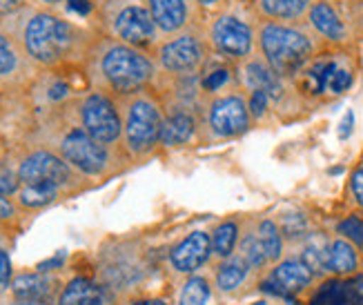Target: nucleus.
I'll return each instance as SVG.
<instances>
[{"instance_id": "1", "label": "nucleus", "mask_w": 363, "mask_h": 305, "mask_svg": "<svg viewBox=\"0 0 363 305\" xmlns=\"http://www.w3.org/2000/svg\"><path fill=\"white\" fill-rule=\"evenodd\" d=\"M27 58L40 67H56L85 50V31L52 9H36L21 29Z\"/></svg>"}, {"instance_id": "2", "label": "nucleus", "mask_w": 363, "mask_h": 305, "mask_svg": "<svg viewBox=\"0 0 363 305\" xmlns=\"http://www.w3.org/2000/svg\"><path fill=\"white\" fill-rule=\"evenodd\" d=\"M94 70L105 92H112L123 99V96L145 92L154 83L159 67L145 50L107 38L94 52Z\"/></svg>"}, {"instance_id": "3", "label": "nucleus", "mask_w": 363, "mask_h": 305, "mask_svg": "<svg viewBox=\"0 0 363 305\" xmlns=\"http://www.w3.org/2000/svg\"><path fill=\"white\" fill-rule=\"evenodd\" d=\"M310 29L294 23L261 21L257 25V45L261 58L281 78L301 74L317 52V43Z\"/></svg>"}, {"instance_id": "4", "label": "nucleus", "mask_w": 363, "mask_h": 305, "mask_svg": "<svg viewBox=\"0 0 363 305\" xmlns=\"http://www.w3.org/2000/svg\"><path fill=\"white\" fill-rule=\"evenodd\" d=\"M123 114V150L130 158H145L161 145L165 111L152 92H138L118 99Z\"/></svg>"}, {"instance_id": "5", "label": "nucleus", "mask_w": 363, "mask_h": 305, "mask_svg": "<svg viewBox=\"0 0 363 305\" xmlns=\"http://www.w3.org/2000/svg\"><path fill=\"white\" fill-rule=\"evenodd\" d=\"M103 21L109 38L118 43L150 50L159 43V29L154 25L147 0H107Z\"/></svg>"}, {"instance_id": "6", "label": "nucleus", "mask_w": 363, "mask_h": 305, "mask_svg": "<svg viewBox=\"0 0 363 305\" xmlns=\"http://www.w3.org/2000/svg\"><path fill=\"white\" fill-rule=\"evenodd\" d=\"M78 123L83 130L105 148H114L123 140L121 105L105 89H94L78 101Z\"/></svg>"}, {"instance_id": "7", "label": "nucleus", "mask_w": 363, "mask_h": 305, "mask_svg": "<svg viewBox=\"0 0 363 305\" xmlns=\"http://www.w3.org/2000/svg\"><path fill=\"white\" fill-rule=\"evenodd\" d=\"M210 45L201 31L185 29L181 34L156 45V67L172 76H192L199 74L208 62Z\"/></svg>"}, {"instance_id": "8", "label": "nucleus", "mask_w": 363, "mask_h": 305, "mask_svg": "<svg viewBox=\"0 0 363 305\" xmlns=\"http://www.w3.org/2000/svg\"><path fill=\"white\" fill-rule=\"evenodd\" d=\"M58 154L67 160L74 172H78L81 176H91V179L107 176L114 165L112 148H105L99 140H94L81 125L69 127L60 136Z\"/></svg>"}, {"instance_id": "9", "label": "nucleus", "mask_w": 363, "mask_h": 305, "mask_svg": "<svg viewBox=\"0 0 363 305\" xmlns=\"http://www.w3.org/2000/svg\"><path fill=\"white\" fill-rule=\"evenodd\" d=\"M210 50L230 60H245L255 54L257 27L241 18L239 13L220 11L208 27Z\"/></svg>"}, {"instance_id": "10", "label": "nucleus", "mask_w": 363, "mask_h": 305, "mask_svg": "<svg viewBox=\"0 0 363 305\" xmlns=\"http://www.w3.org/2000/svg\"><path fill=\"white\" fill-rule=\"evenodd\" d=\"M18 174L21 185H36V183H50L60 189H65L69 185H76L78 181V172L69 167V163L62 158L58 152L52 150H34L25 154L18 160Z\"/></svg>"}, {"instance_id": "11", "label": "nucleus", "mask_w": 363, "mask_h": 305, "mask_svg": "<svg viewBox=\"0 0 363 305\" xmlns=\"http://www.w3.org/2000/svg\"><path fill=\"white\" fill-rule=\"evenodd\" d=\"M205 125L212 138H234L245 134L252 125L247 99L234 92L216 96L205 111Z\"/></svg>"}, {"instance_id": "12", "label": "nucleus", "mask_w": 363, "mask_h": 305, "mask_svg": "<svg viewBox=\"0 0 363 305\" xmlns=\"http://www.w3.org/2000/svg\"><path fill=\"white\" fill-rule=\"evenodd\" d=\"M212 259V234L194 230L167 252V265L179 277H192Z\"/></svg>"}, {"instance_id": "13", "label": "nucleus", "mask_w": 363, "mask_h": 305, "mask_svg": "<svg viewBox=\"0 0 363 305\" xmlns=\"http://www.w3.org/2000/svg\"><path fill=\"white\" fill-rule=\"evenodd\" d=\"M56 305H118V299L112 287L101 281L74 277L60 287Z\"/></svg>"}, {"instance_id": "14", "label": "nucleus", "mask_w": 363, "mask_h": 305, "mask_svg": "<svg viewBox=\"0 0 363 305\" xmlns=\"http://www.w3.org/2000/svg\"><path fill=\"white\" fill-rule=\"evenodd\" d=\"M306 23L317 38L335 45L348 40V25H345L343 16L339 13L333 0H314L306 13Z\"/></svg>"}, {"instance_id": "15", "label": "nucleus", "mask_w": 363, "mask_h": 305, "mask_svg": "<svg viewBox=\"0 0 363 305\" xmlns=\"http://www.w3.org/2000/svg\"><path fill=\"white\" fill-rule=\"evenodd\" d=\"M265 279L281 294H298L317 281V277L312 274L298 256H283L279 263L270 265Z\"/></svg>"}, {"instance_id": "16", "label": "nucleus", "mask_w": 363, "mask_h": 305, "mask_svg": "<svg viewBox=\"0 0 363 305\" xmlns=\"http://www.w3.org/2000/svg\"><path fill=\"white\" fill-rule=\"evenodd\" d=\"M159 36H177L192 29V5L189 0H147Z\"/></svg>"}, {"instance_id": "17", "label": "nucleus", "mask_w": 363, "mask_h": 305, "mask_svg": "<svg viewBox=\"0 0 363 305\" xmlns=\"http://www.w3.org/2000/svg\"><path fill=\"white\" fill-rule=\"evenodd\" d=\"M11 299H23V301H52L56 303L60 283L50 272H23L16 274L7 287Z\"/></svg>"}, {"instance_id": "18", "label": "nucleus", "mask_w": 363, "mask_h": 305, "mask_svg": "<svg viewBox=\"0 0 363 305\" xmlns=\"http://www.w3.org/2000/svg\"><path fill=\"white\" fill-rule=\"evenodd\" d=\"M241 80L245 87L252 89H261L270 96V101H279L283 96V78L267 65L263 58H245L241 65Z\"/></svg>"}, {"instance_id": "19", "label": "nucleus", "mask_w": 363, "mask_h": 305, "mask_svg": "<svg viewBox=\"0 0 363 305\" xmlns=\"http://www.w3.org/2000/svg\"><path fill=\"white\" fill-rule=\"evenodd\" d=\"M29 62L31 60L27 58L21 40L11 38L7 31L0 29V85L21 80Z\"/></svg>"}, {"instance_id": "20", "label": "nucleus", "mask_w": 363, "mask_h": 305, "mask_svg": "<svg viewBox=\"0 0 363 305\" xmlns=\"http://www.w3.org/2000/svg\"><path fill=\"white\" fill-rule=\"evenodd\" d=\"M298 252L294 256H298L308 270L312 272L317 279L328 277V254H330V236L323 232H308L301 240H296Z\"/></svg>"}, {"instance_id": "21", "label": "nucleus", "mask_w": 363, "mask_h": 305, "mask_svg": "<svg viewBox=\"0 0 363 305\" xmlns=\"http://www.w3.org/2000/svg\"><path fill=\"white\" fill-rule=\"evenodd\" d=\"M361 250L339 234L330 236V254H328V272L335 277H352L361 270Z\"/></svg>"}, {"instance_id": "22", "label": "nucleus", "mask_w": 363, "mask_h": 305, "mask_svg": "<svg viewBox=\"0 0 363 305\" xmlns=\"http://www.w3.org/2000/svg\"><path fill=\"white\" fill-rule=\"evenodd\" d=\"M312 3L314 0H255L261 18L274 23H296L306 18Z\"/></svg>"}, {"instance_id": "23", "label": "nucleus", "mask_w": 363, "mask_h": 305, "mask_svg": "<svg viewBox=\"0 0 363 305\" xmlns=\"http://www.w3.org/2000/svg\"><path fill=\"white\" fill-rule=\"evenodd\" d=\"M252 277V270L245 265V261L239 254H232L228 259L218 261V265L214 267V285L218 287L223 294L236 292L239 287H243Z\"/></svg>"}, {"instance_id": "24", "label": "nucleus", "mask_w": 363, "mask_h": 305, "mask_svg": "<svg viewBox=\"0 0 363 305\" xmlns=\"http://www.w3.org/2000/svg\"><path fill=\"white\" fill-rule=\"evenodd\" d=\"M196 132V118L185 109H174L165 114L163 130H161V145L165 148H179L194 136Z\"/></svg>"}, {"instance_id": "25", "label": "nucleus", "mask_w": 363, "mask_h": 305, "mask_svg": "<svg viewBox=\"0 0 363 305\" xmlns=\"http://www.w3.org/2000/svg\"><path fill=\"white\" fill-rule=\"evenodd\" d=\"M255 230H257V236L261 240L263 252L267 256V261H270V265L279 263L283 256H286V248H288V240L283 236L279 223L274 218H261L255 226Z\"/></svg>"}, {"instance_id": "26", "label": "nucleus", "mask_w": 363, "mask_h": 305, "mask_svg": "<svg viewBox=\"0 0 363 305\" xmlns=\"http://www.w3.org/2000/svg\"><path fill=\"white\" fill-rule=\"evenodd\" d=\"M60 187L50 183H36V185H21L16 194V205L23 210H40L45 205H52L60 196Z\"/></svg>"}, {"instance_id": "27", "label": "nucleus", "mask_w": 363, "mask_h": 305, "mask_svg": "<svg viewBox=\"0 0 363 305\" xmlns=\"http://www.w3.org/2000/svg\"><path fill=\"white\" fill-rule=\"evenodd\" d=\"M236 254H239L241 259L245 261V265L252 270V274H259V272H263L267 265H270V261H267V256L263 252V245H261V240H259L255 228H247L241 234L239 245H236Z\"/></svg>"}, {"instance_id": "28", "label": "nucleus", "mask_w": 363, "mask_h": 305, "mask_svg": "<svg viewBox=\"0 0 363 305\" xmlns=\"http://www.w3.org/2000/svg\"><path fill=\"white\" fill-rule=\"evenodd\" d=\"M239 238H241L239 223H236V221H223L212 232V256L218 261L228 259V256H232L236 252Z\"/></svg>"}, {"instance_id": "29", "label": "nucleus", "mask_w": 363, "mask_h": 305, "mask_svg": "<svg viewBox=\"0 0 363 305\" xmlns=\"http://www.w3.org/2000/svg\"><path fill=\"white\" fill-rule=\"evenodd\" d=\"M210 301H212V283L208 279L199 274L185 279L179 292V305H210Z\"/></svg>"}, {"instance_id": "30", "label": "nucleus", "mask_w": 363, "mask_h": 305, "mask_svg": "<svg viewBox=\"0 0 363 305\" xmlns=\"http://www.w3.org/2000/svg\"><path fill=\"white\" fill-rule=\"evenodd\" d=\"M337 234L348 238L350 243H354L363 252V218L359 214H350L343 221L337 223Z\"/></svg>"}, {"instance_id": "31", "label": "nucleus", "mask_w": 363, "mask_h": 305, "mask_svg": "<svg viewBox=\"0 0 363 305\" xmlns=\"http://www.w3.org/2000/svg\"><path fill=\"white\" fill-rule=\"evenodd\" d=\"M230 70L228 67H214V70H205V76H203V89L205 92H218L223 87L228 80H230Z\"/></svg>"}, {"instance_id": "32", "label": "nucleus", "mask_w": 363, "mask_h": 305, "mask_svg": "<svg viewBox=\"0 0 363 305\" xmlns=\"http://www.w3.org/2000/svg\"><path fill=\"white\" fill-rule=\"evenodd\" d=\"M267 105H270V96H267L265 92L261 89H252L247 94V109H250V116L252 121H257L265 114Z\"/></svg>"}, {"instance_id": "33", "label": "nucleus", "mask_w": 363, "mask_h": 305, "mask_svg": "<svg viewBox=\"0 0 363 305\" xmlns=\"http://www.w3.org/2000/svg\"><path fill=\"white\" fill-rule=\"evenodd\" d=\"M21 189V179L18 174L11 170H0V194L3 196H16Z\"/></svg>"}, {"instance_id": "34", "label": "nucleus", "mask_w": 363, "mask_h": 305, "mask_svg": "<svg viewBox=\"0 0 363 305\" xmlns=\"http://www.w3.org/2000/svg\"><path fill=\"white\" fill-rule=\"evenodd\" d=\"M13 279V272H11V259L5 248H0V294L7 292V287Z\"/></svg>"}, {"instance_id": "35", "label": "nucleus", "mask_w": 363, "mask_h": 305, "mask_svg": "<svg viewBox=\"0 0 363 305\" xmlns=\"http://www.w3.org/2000/svg\"><path fill=\"white\" fill-rule=\"evenodd\" d=\"M350 194L354 203L363 210V165H359L350 176Z\"/></svg>"}, {"instance_id": "36", "label": "nucleus", "mask_w": 363, "mask_h": 305, "mask_svg": "<svg viewBox=\"0 0 363 305\" xmlns=\"http://www.w3.org/2000/svg\"><path fill=\"white\" fill-rule=\"evenodd\" d=\"M29 5V0H0V18H9V16L23 11Z\"/></svg>"}, {"instance_id": "37", "label": "nucleus", "mask_w": 363, "mask_h": 305, "mask_svg": "<svg viewBox=\"0 0 363 305\" xmlns=\"http://www.w3.org/2000/svg\"><path fill=\"white\" fill-rule=\"evenodd\" d=\"M18 214H21V207L16 205L11 199L0 194V221H13Z\"/></svg>"}, {"instance_id": "38", "label": "nucleus", "mask_w": 363, "mask_h": 305, "mask_svg": "<svg viewBox=\"0 0 363 305\" xmlns=\"http://www.w3.org/2000/svg\"><path fill=\"white\" fill-rule=\"evenodd\" d=\"M352 127H354V111H352V109H348V111H345V114H343L341 123H339L337 136H339L341 140L350 138V134H352Z\"/></svg>"}, {"instance_id": "39", "label": "nucleus", "mask_w": 363, "mask_h": 305, "mask_svg": "<svg viewBox=\"0 0 363 305\" xmlns=\"http://www.w3.org/2000/svg\"><path fill=\"white\" fill-rule=\"evenodd\" d=\"M121 305H169L165 299H156V296H138V299H130Z\"/></svg>"}, {"instance_id": "40", "label": "nucleus", "mask_w": 363, "mask_h": 305, "mask_svg": "<svg viewBox=\"0 0 363 305\" xmlns=\"http://www.w3.org/2000/svg\"><path fill=\"white\" fill-rule=\"evenodd\" d=\"M5 305H56V303H52V301H23V299H11L9 296V301Z\"/></svg>"}, {"instance_id": "41", "label": "nucleus", "mask_w": 363, "mask_h": 305, "mask_svg": "<svg viewBox=\"0 0 363 305\" xmlns=\"http://www.w3.org/2000/svg\"><path fill=\"white\" fill-rule=\"evenodd\" d=\"M36 3H38L43 9H54V7H60V5L69 3V0H36Z\"/></svg>"}, {"instance_id": "42", "label": "nucleus", "mask_w": 363, "mask_h": 305, "mask_svg": "<svg viewBox=\"0 0 363 305\" xmlns=\"http://www.w3.org/2000/svg\"><path fill=\"white\" fill-rule=\"evenodd\" d=\"M194 3L203 9H216L218 5H223L225 0H194Z\"/></svg>"}, {"instance_id": "43", "label": "nucleus", "mask_w": 363, "mask_h": 305, "mask_svg": "<svg viewBox=\"0 0 363 305\" xmlns=\"http://www.w3.org/2000/svg\"><path fill=\"white\" fill-rule=\"evenodd\" d=\"M333 3H354V0H333Z\"/></svg>"}]
</instances>
